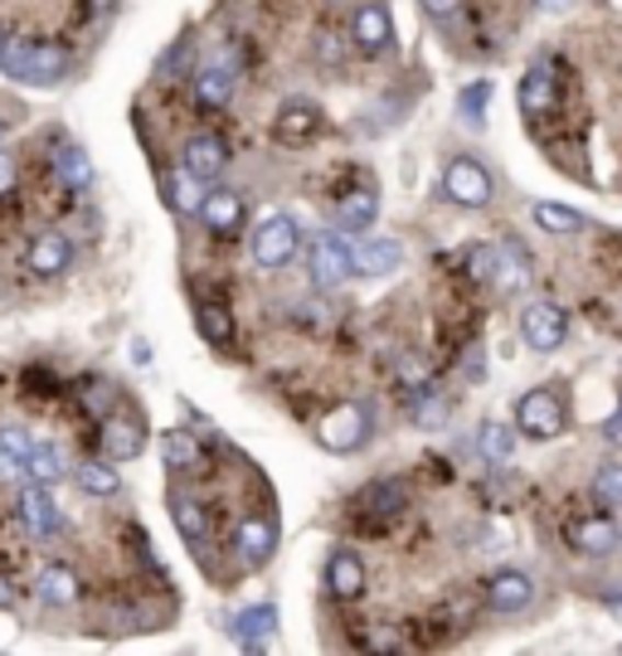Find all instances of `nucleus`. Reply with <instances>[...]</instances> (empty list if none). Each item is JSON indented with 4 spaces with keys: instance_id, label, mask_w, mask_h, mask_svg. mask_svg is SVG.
I'll return each instance as SVG.
<instances>
[{
    "instance_id": "1",
    "label": "nucleus",
    "mask_w": 622,
    "mask_h": 656,
    "mask_svg": "<svg viewBox=\"0 0 622 656\" xmlns=\"http://www.w3.org/2000/svg\"><path fill=\"white\" fill-rule=\"evenodd\" d=\"M0 73L25 78V83H59V78L69 73V54H64L59 44H44V39H5Z\"/></svg>"
},
{
    "instance_id": "2",
    "label": "nucleus",
    "mask_w": 622,
    "mask_h": 656,
    "mask_svg": "<svg viewBox=\"0 0 622 656\" xmlns=\"http://www.w3.org/2000/svg\"><path fill=\"white\" fill-rule=\"evenodd\" d=\"M297 248H302V229L292 214H268V219H258L253 234H248V253H253V263L268 268V273L287 268L292 258H297Z\"/></svg>"
},
{
    "instance_id": "3",
    "label": "nucleus",
    "mask_w": 622,
    "mask_h": 656,
    "mask_svg": "<svg viewBox=\"0 0 622 656\" xmlns=\"http://www.w3.org/2000/svg\"><path fill=\"white\" fill-rule=\"evenodd\" d=\"M350 273H355V248H350V239H341V234H316L312 258H307L312 287L331 292V287H341V282H350Z\"/></svg>"
},
{
    "instance_id": "4",
    "label": "nucleus",
    "mask_w": 622,
    "mask_h": 656,
    "mask_svg": "<svg viewBox=\"0 0 622 656\" xmlns=\"http://www.w3.org/2000/svg\"><path fill=\"white\" fill-rule=\"evenodd\" d=\"M316 443L331 452H355L370 443V409L365 404H336L331 414L316 423Z\"/></svg>"
},
{
    "instance_id": "5",
    "label": "nucleus",
    "mask_w": 622,
    "mask_h": 656,
    "mask_svg": "<svg viewBox=\"0 0 622 656\" xmlns=\"http://www.w3.org/2000/svg\"><path fill=\"white\" fill-rule=\"evenodd\" d=\"M443 195L462 210H482V205H491V176H486L472 156H457L443 171Z\"/></svg>"
},
{
    "instance_id": "6",
    "label": "nucleus",
    "mask_w": 622,
    "mask_h": 656,
    "mask_svg": "<svg viewBox=\"0 0 622 656\" xmlns=\"http://www.w3.org/2000/svg\"><path fill=\"white\" fill-rule=\"evenodd\" d=\"M516 428L525 438H535V443H545V438H559L564 433V404L554 399L550 389H530L525 399L516 404Z\"/></svg>"
},
{
    "instance_id": "7",
    "label": "nucleus",
    "mask_w": 622,
    "mask_h": 656,
    "mask_svg": "<svg viewBox=\"0 0 622 656\" xmlns=\"http://www.w3.org/2000/svg\"><path fill=\"white\" fill-rule=\"evenodd\" d=\"M234 550H239V559L248 564V569L268 564V559H273V550H278V520L248 511L239 520V530H234Z\"/></svg>"
},
{
    "instance_id": "8",
    "label": "nucleus",
    "mask_w": 622,
    "mask_h": 656,
    "mask_svg": "<svg viewBox=\"0 0 622 656\" xmlns=\"http://www.w3.org/2000/svg\"><path fill=\"white\" fill-rule=\"evenodd\" d=\"M564 331H569V316H564V307H554V302H535V307H525V316H520V336H525L530 350L564 346Z\"/></svg>"
},
{
    "instance_id": "9",
    "label": "nucleus",
    "mask_w": 622,
    "mask_h": 656,
    "mask_svg": "<svg viewBox=\"0 0 622 656\" xmlns=\"http://www.w3.org/2000/svg\"><path fill=\"white\" fill-rule=\"evenodd\" d=\"M180 166H185V176H195L200 185H210V180H219L224 166H229V146H224V137H214V132H200V137L185 142Z\"/></svg>"
},
{
    "instance_id": "10",
    "label": "nucleus",
    "mask_w": 622,
    "mask_h": 656,
    "mask_svg": "<svg viewBox=\"0 0 622 656\" xmlns=\"http://www.w3.org/2000/svg\"><path fill=\"white\" fill-rule=\"evenodd\" d=\"M200 224H205L210 234H219V239H239V229H244V195H234V190H214V195L200 200Z\"/></svg>"
},
{
    "instance_id": "11",
    "label": "nucleus",
    "mask_w": 622,
    "mask_h": 656,
    "mask_svg": "<svg viewBox=\"0 0 622 656\" xmlns=\"http://www.w3.org/2000/svg\"><path fill=\"white\" fill-rule=\"evenodd\" d=\"M530 603H535V584H530V574L501 569V574L486 579V608H491V613H525Z\"/></svg>"
},
{
    "instance_id": "12",
    "label": "nucleus",
    "mask_w": 622,
    "mask_h": 656,
    "mask_svg": "<svg viewBox=\"0 0 622 656\" xmlns=\"http://www.w3.org/2000/svg\"><path fill=\"white\" fill-rule=\"evenodd\" d=\"M316 132H321V112H316L312 103L292 98V103L278 108V117H273V142L278 146H312Z\"/></svg>"
},
{
    "instance_id": "13",
    "label": "nucleus",
    "mask_w": 622,
    "mask_h": 656,
    "mask_svg": "<svg viewBox=\"0 0 622 656\" xmlns=\"http://www.w3.org/2000/svg\"><path fill=\"white\" fill-rule=\"evenodd\" d=\"M350 35H355L360 54H384L394 44V20L389 10L380 5V0H365V5L355 10V20H350Z\"/></svg>"
},
{
    "instance_id": "14",
    "label": "nucleus",
    "mask_w": 622,
    "mask_h": 656,
    "mask_svg": "<svg viewBox=\"0 0 622 656\" xmlns=\"http://www.w3.org/2000/svg\"><path fill=\"white\" fill-rule=\"evenodd\" d=\"M142 448H146V428H142L137 414H108L103 418V452L112 462L142 457Z\"/></svg>"
},
{
    "instance_id": "15",
    "label": "nucleus",
    "mask_w": 622,
    "mask_h": 656,
    "mask_svg": "<svg viewBox=\"0 0 622 656\" xmlns=\"http://www.w3.org/2000/svg\"><path fill=\"white\" fill-rule=\"evenodd\" d=\"M25 263L35 278H59L64 268L73 263V244L64 239V234H39V239H30V248H25Z\"/></svg>"
},
{
    "instance_id": "16",
    "label": "nucleus",
    "mask_w": 622,
    "mask_h": 656,
    "mask_svg": "<svg viewBox=\"0 0 622 656\" xmlns=\"http://www.w3.org/2000/svg\"><path fill=\"white\" fill-rule=\"evenodd\" d=\"M326 588H331L336 598H360L365 593V564H360L355 550H336L331 559H326Z\"/></svg>"
},
{
    "instance_id": "17",
    "label": "nucleus",
    "mask_w": 622,
    "mask_h": 656,
    "mask_svg": "<svg viewBox=\"0 0 622 656\" xmlns=\"http://www.w3.org/2000/svg\"><path fill=\"white\" fill-rule=\"evenodd\" d=\"M229 632L244 642V647H268V642L278 637V608L273 603H258V608H244V613H234Z\"/></svg>"
},
{
    "instance_id": "18",
    "label": "nucleus",
    "mask_w": 622,
    "mask_h": 656,
    "mask_svg": "<svg viewBox=\"0 0 622 656\" xmlns=\"http://www.w3.org/2000/svg\"><path fill=\"white\" fill-rule=\"evenodd\" d=\"M20 520L30 525V535H54V530H59V506H54L49 486L30 482L25 491H20Z\"/></svg>"
},
{
    "instance_id": "19",
    "label": "nucleus",
    "mask_w": 622,
    "mask_h": 656,
    "mask_svg": "<svg viewBox=\"0 0 622 656\" xmlns=\"http://www.w3.org/2000/svg\"><path fill=\"white\" fill-rule=\"evenodd\" d=\"M399 263H404L399 239H365L355 248V273L360 278H389Z\"/></svg>"
},
{
    "instance_id": "20",
    "label": "nucleus",
    "mask_w": 622,
    "mask_h": 656,
    "mask_svg": "<svg viewBox=\"0 0 622 656\" xmlns=\"http://www.w3.org/2000/svg\"><path fill=\"white\" fill-rule=\"evenodd\" d=\"M35 593H39V603H49V608H69V603H78V574L69 564H44L35 579Z\"/></svg>"
},
{
    "instance_id": "21",
    "label": "nucleus",
    "mask_w": 622,
    "mask_h": 656,
    "mask_svg": "<svg viewBox=\"0 0 622 656\" xmlns=\"http://www.w3.org/2000/svg\"><path fill=\"white\" fill-rule=\"evenodd\" d=\"M554 93H559V83H554V64L540 59L535 69L525 73V83H520V108H525L530 117H540V112L554 108Z\"/></svg>"
},
{
    "instance_id": "22",
    "label": "nucleus",
    "mask_w": 622,
    "mask_h": 656,
    "mask_svg": "<svg viewBox=\"0 0 622 656\" xmlns=\"http://www.w3.org/2000/svg\"><path fill=\"white\" fill-rule=\"evenodd\" d=\"M375 214H380V195L370 185H360V190H350V195H341V205H336V224H341L346 234H360V229L375 224Z\"/></svg>"
},
{
    "instance_id": "23",
    "label": "nucleus",
    "mask_w": 622,
    "mask_h": 656,
    "mask_svg": "<svg viewBox=\"0 0 622 656\" xmlns=\"http://www.w3.org/2000/svg\"><path fill=\"white\" fill-rule=\"evenodd\" d=\"M569 545L579 554H608L618 550V525L603 516H588V520H574L569 525Z\"/></svg>"
},
{
    "instance_id": "24",
    "label": "nucleus",
    "mask_w": 622,
    "mask_h": 656,
    "mask_svg": "<svg viewBox=\"0 0 622 656\" xmlns=\"http://www.w3.org/2000/svg\"><path fill=\"white\" fill-rule=\"evenodd\" d=\"M54 176H59L69 190H88V185H93V161H88L83 146L59 142V146H54Z\"/></svg>"
},
{
    "instance_id": "25",
    "label": "nucleus",
    "mask_w": 622,
    "mask_h": 656,
    "mask_svg": "<svg viewBox=\"0 0 622 656\" xmlns=\"http://www.w3.org/2000/svg\"><path fill=\"white\" fill-rule=\"evenodd\" d=\"M171 520H176V530L185 535V545H205L210 540V511L195 501V496H171Z\"/></svg>"
},
{
    "instance_id": "26",
    "label": "nucleus",
    "mask_w": 622,
    "mask_h": 656,
    "mask_svg": "<svg viewBox=\"0 0 622 656\" xmlns=\"http://www.w3.org/2000/svg\"><path fill=\"white\" fill-rule=\"evenodd\" d=\"M404 501H409V491H404V482H370L365 491L355 496V511L394 516V511H404Z\"/></svg>"
},
{
    "instance_id": "27",
    "label": "nucleus",
    "mask_w": 622,
    "mask_h": 656,
    "mask_svg": "<svg viewBox=\"0 0 622 656\" xmlns=\"http://www.w3.org/2000/svg\"><path fill=\"white\" fill-rule=\"evenodd\" d=\"M190 98H195L200 108H224L234 98V69H205V73H195Z\"/></svg>"
},
{
    "instance_id": "28",
    "label": "nucleus",
    "mask_w": 622,
    "mask_h": 656,
    "mask_svg": "<svg viewBox=\"0 0 622 656\" xmlns=\"http://www.w3.org/2000/svg\"><path fill=\"white\" fill-rule=\"evenodd\" d=\"M161 190H166V205H171L176 214H195L200 210V180L185 176V166L180 171H161Z\"/></svg>"
},
{
    "instance_id": "29",
    "label": "nucleus",
    "mask_w": 622,
    "mask_h": 656,
    "mask_svg": "<svg viewBox=\"0 0 622 656\" xmlns=\"http://www.w3.org/2000/svg\"><path fill=\"white\" fill-rule=\"evenodd\" d=\"M64 472H69V462H64L59 448H49V443H35V448H30V457H25V477H30V482L54 486V482H64Z\"/></svg>"
},
{
    "instance_id": "30",
    "label": "nucleus",
    "mask_w": 622,
    "mask_h": 656,
    "mask_svg": "<svg viewBox=\"0 0 622 656\" xmlns=\"http://www.w3.org/2000/svg\"><path fill=\"white\" fill-rule=\"evenodd\" d=\"M525 282H530L525 253H520L516 244H501V248H496V287H501V292H520Z\"/></svg>"
},
{
    "instance_id": "31",
    "label": "nucleus",
    "mask_w": 622,
    "mask_h": 656,
    "mask_svg": "<svg viewBox=\"0 0 622 656\" xmlns=\"http://www.w3.org/2000/svg\"><path fill=\"white\" fill-rule=\"evenodd\" d=\"M161 457H166V467L171 472H195L200 462H205V448H200L190 433H166L161 438Z\"/></svg>"
},
{
    "instance_id": "32",
    "label": "nucleus",
    "mask_w": 622,
    "mask_h": 656,
    "mask_svg": "<svg viewBox=\"0 0 622 656\" xmlns=\"http://www.w3.org/2000/svg\"><path fill=\"white\" fill-rule=\"evenodd\" d=\"M78 486H83L88 496H117V486H122V472H117V462H83L78 467Z\"/></svg>"
},
{
    "instance_id": "33",
    "label": "nucleus",
    "mask_w": 622,
    "mask_h": 656,
    "mask_svg": "<svg viewBox=\"0 0 622 656\" xmlns=\"http://www.w3.org/2000/svg\"><path fill=\"white\" fill-rule=\"evenodd\" d=\"M195 326H200V336H205L210 346H229L234 341V316L219 307V302H205V307L195 312Z\"/></svg>"
},
{
    "instance_id": "34",
    "label": "nucleus",
    "mask_w": 622,
    "mask_h": 656,
    "mask_svg": "<svg viewBox=\"0 0 622 656\" xmlns=\"http://www.w3.org/2000/svg\"><path fill=\"white\" fill-rule=\"evenodd\" d=\"M477 448H482V457H486V462H506V457L516 452V433H511L506 423H482Z\"/></svg>"
},
{
    "instance_id": "35",
    "label": "nucleus",
    "mask_w": 622,
    "mask_h": 656,
    "mask_svg": "<svg viewBox=\"0 0 622 656\" xmlns=\"http://www.w3.org/2000/svg\"><path fill=\"white\" fill-rule=\"evenodd\" d=\"M535 224L545 234H574V229H584V214L579 210H564V205H545V200H540V205H535Z\"/></svg>"
},
{
    "instance_id": "36",
    "label": "nucleus",
    "mask_w": 622,
    "mask_h": 656,
    "mask_svg": "<svg viewBox=\"0 0 622 656\" xmlns=\"http://www.w3.org/2000/svg\"><path fill=\"white\" fill-rule=\"evenodd\" d=\"M593 496H598V506H622V462H603L598 467Z\"/></svg>"
},
{
    "instance_id": "37",
    "label": "nucleus",
    "mask_w": 622,
    "mask_h": 656,
    "mask_svg": "<svg viewBox=\"0 0 622 656\" xmlns=\"http://www.w3.org/2000/svg\"><path fill=\"white\" fill-rule=\"evenodd\" d=\"M30 448H35V438H30L20 423H5V428H0V452H5V457H15L20 467H25Z\"/></svg>"
},
{
    "instance_id": "38",
    "label": "nucleus",
    "mask_w": 622,
    "mask_h": 656,
    "mask_svg": "<svg viewBox=\"0 0 622 656\" xmlns=\"http://www.w3.org/2000/svg\"><path fill=\"white\" fill-rule=\"evenodd\" d=\"M486 103H491V83H472L467 93L457 98V108H462V117L472 122V127H482V112H486Z\"/></svg>"
},
{
    "instance_id": "39",
    "label": "nucleus",
    "mask_w": 622,
    "mask_h": 656,
    "mask_svg": "<svg viewBox=\"0 0 622 656\" xmlns=\"http://www.w3.org/2000/svg\"><path fill=\"white\" fill-rule=\"evenodd\" d=\"M467 278L472 282H496V248H472L467 253Z\"/></svg>"
},
{
    "instance_id": "40",
    "label": "nucleus",
    "mask_w": 622,
    "mask_h": 656,
    "mask_svg": "<svg viewBox=\"0 0 622 656\" xmlns=\"http://www.w3.org/2000/svg\"><path fill=\"white\" fill-rule=\"evenodd\" d=\"M10 190H15V161L0 151V195H10Z\"/></svg>"
},
{
    "instance_id": "41",
    "label": "nucleus",
    "mask_w": 622,
    "mask_h": 656,
    "mask_svg": "<svg viewBox=\"0 0 622 656\" xmlns=\"http://www.w3.org/2000/svg\"><path fill=\"white\" fill-rule=\"evenodd\" d=\"M418 5H423V10H428V15H438V20H448V15H452V10H457V5H462V0H418Z\"/></svg>"
},
{
    "instance_id": "42",
    "label": "nucleus",
    "mask_w": 622,
    "mask_h": 656,
    "mask_svg": "<svg viewBox=\"0 0 622 656\" xmlns=\"http://www.w3.org/2000/svg\"><path fill=\"white\" fill-rule=\"evenodd\" d=\"M603 438H608V443H618V448H622V409H618V414L603 423Z\"/></svg>"
},
{
    "instance_id": "43",
    "label": "nucleus",
    "mask_w": 622,
    "mask_h": 656,
    "mask_svg": "<svg viewBox=\"0 0 622 656\" xmlns=\"http://www.w3.org/2000/svg\"><path fill=\"white\" fill-rule=\"evenodd\" d=\"M15 584H10V579H0V608H15Z\"/></svg>"
},
{
    "instance_id": "44",
    "label": "nucleus",
    "mask_w": 622,
    "mask_h": 656,
    "mask_svg": "<svg viewBox=\"0 0 622 656\" xmlns=\"http://www.w3.org/2000/svg\"><path fill=\"white\" fill-rule=\"evenodd\" d=\"M15 472H25V467H20L15 457H5V452H0V477H15Z\"/></svg>"
},
{
    "instance_id": "45",
    "label": "nucleus",
    "mask_w": 622,
    "mask_h": 656,
    "mask_svg": "<svg viewBox=\"0 0 622 656\" xmlns=\"http://www.w3.org/2000/svg\"><path fill=\"white\" fill-rule=\"evenodd\" d=\"M540 5H545V10H564V5H569V0H540Z\"/></svg>"
},
{
    "instance_id": "46",
    "label": "nucleus",
    "mask_w": 622,
    "mask_h": 656,
    "mask_svg": "<svg viewBox=\"0 0 622 656\" xmlns=\"http://www.w3.org/2000/svg\"><path fill=\"white\" fill-rule=\"evenodd\" d=\"M0 54H5V30H0Z\"/></svg>"
},
{
    "instance_id": "47",
    "label": "nucleus",
    "mask_w": 622,
    "mask_h": 656,
    "mask_svg": "<svg viewBox=\"0 0 622 656\" xmlns=\"http://www.w3.org/2000/svg\"><path fill=\"white\" fill-rule=\"evenodd\" d=\"M0 132H5V122H0Z\"/></svg>"
}]
</instances>
